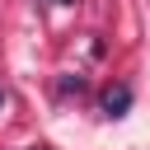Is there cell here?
<instances>
[{
	"instance_id": "obj_2",
	"label": "cell",
	"mask_w": 150,
	"mask_h": 150,
	"mask_svg": "<svg viewBox=\"0 0 150 150\" xmlns=\"http://www.w3.org/2000/svg\"><path fill=\"white\" fill-rule=\"evenodd\" d=\"M61 5H70V0H61Z\"/></svg>"
},
{
	"instance_id": "obj_3",
	"label": "cell",
	"mask_w": 150,
	"mask_h": 150,
	"mask_svg": "<svg viewBox=\"0 0 150 150\" xmlns=\"http://www.w3.org/2000/svg\"><path fill=\"white\" fill-rule=\"evenodd\" d=\"M0 103H5V94H0Z\"/></svg>"
},
{
	"instance_id": "obj_1",
	"label": "cell",
	"mask_w": 150,
	"mask_h": 150,
	"mask_svg": "<svg viewBox=\"0 0 150 150\" xmlns=\"http://www.w3.org/2000/svg\"><path fill=\"white\" fill-rule=\"evenodd\" d=\"M127 103H131V89H127V84H117V89H108V94H103V108H108L112 117H122V112H127Z\"/></svg>"
}]
</instances>
